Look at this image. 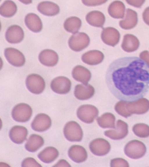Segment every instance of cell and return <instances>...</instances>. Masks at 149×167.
Returning <instances> with one entry per match:
<instances>
[{
	"instance_id": "6da1fadb",
	"label": "cell",
	"mask_w": 149,
	"mask_h": 167,
	"mask_svg": "<svg viewBox=\"0 0 149 167\" xmlns=\"http://www.w3.org/2000/svg\"><path fill=\"white\" fill-rule=\"evenodd\" d=\"M105 80L109 91L117 99L137 101L149 91V64L137 57L119 58L109 66Z\"/></svg>"
},
{
	"instance_id": "7a4b0ae2",
	"label": "cell",
	"mask_w": 149,
	"mask_h": 167,
	"mask_svg": "<svg viewBox=\"0 0 149 167\" xmlns=\"http://www.w3.org/2000/svg\"><path fill=\"white\" fill-rule=\"evenodd\" d=\"M146 151V148L145 144L137 140L130 141L125 145L124 148L126 155L134 159L141 158L145 154Z\"/></svg>"
},
{
	"instance_id": "3957f363",
	"label": "cell",
	"mask_w": 149,
	"mask_h": 167,
	"mask_svg": "<svg viewBox=\"0 0 149 167\" xmlns=\"http://www.w3.org/2000/svg\"><path fill=\"white\" fill-rule=\"evenodd\" d=\"M63 133L66 139L70 141H80L82 138L83 132L80 125L76 122L70 121L65 125Z\"/></svg>"
},
{
	"instance_id": "277c9868",
	"label": "cell",
	"mask_w": 149,
	"mask_h": 167,
	"mask_svg": "<svg viewBox=\"0 0 149 167\" xmlns=\"http://www.w3.org/2000/svg\"><path fill=\"white\" fill-rule=\"evenodd\" d=\"M99 111L95 106L90 104L82 105L77 110V115L81 121L87 124L93 122L97 117Z\"/></svg>"
},
{
	"instance_id": "5b68a950",
	"label": "cell",
	"mask_w": 149,
	"mask_h": 167,
	"mask_svg": "<svg viewBox=\"0 0 149 167\" xmlns=\"http://www.w3.org/2000/svg\"><path fill=\"white\" fill-rule=\"evenodd\" d=\"M32 113V108L28 104L21 103L17 104L13 108L12 116L14 120L20 122H25L30 119Z\"/></svg>"
},
{
	"instance_id": "8992f818",
	"label": "cell",
	"mask_w": 149,
	"mask_h": 167,
	"mask_svg": "<svg viewBox=\"0 0 149 167\" xmlns=\"http://www.w3.org/2000/svg\"><path fill=\"white\" fill-rule=\"evenodd\" d=\"M90 39L88 35L84 32H78L73 35L68 40V45L72 50L81 51L89 45Z\"/></svg>"
},
{
	"instance_id": "52a82bcc",
	"label": "cell",
	"mask_w": 149,
	"mask_h": 167,
	"mask_svg": "<svg viewBox=\"0 0 149 167\" xmlns=\"http://www.w3.org/2000/svg\"><path fill=\"white\" fill-rule=\"evenodd\" d=\"M26 83L28 90L31 93L36 94L42 93L45 86L43 78L37 74L29 75L26 78Z\"/></svg>"
},
{
	"instance_id": "ba28073f",
	"label": "cell",
	"mask_w": 149,
	"mask_h": 167,
	"mask_svg": "<svg viewBox=\"0 0 149 167\" xmlns=\"http://www.w3.org/2000/svg\"><path fill=\"white\" fill-rule=\"evenodd\" d=\"M128 126L127 123L120 120H118L113 130H109L104 132V134L109 138L114 140L122 139L128 133Z\"/></svg>"
},
{
	"instance_id": "9c48e42d",
	"label": "cell",
	"mask_w": 149,
	"mask_h": 167,
	"mask_svg": "<svg viewBox=\"0 0 149 167\" xmlns=\"http://www.w3.org/2000/svg\"><path fill=\"white\" fill-rule=\"evenodd\" d=\"M89 148L92 153L98 156H103L108 154L111 149V145L107 140L102 138H98L90 143Z\"/></svg>"
},
{
	"instance_id": "30bf717a",
	"label": "cell",
	"mask_w": 149,
	"mask_h": 167,
	"mask_svg": "<svg viewBox=\"0 0 149 167\" xmlns=\"http://www.w3.org/2000/svg\"><path fill=\"white\" fill-rule=\"evenodd\" d=\"M127 112L129 117L132 114H142L149 110V101L143 98L134 102H126Z\"/></svg>"
},
{
	"instance_id": "8fae6325",
	"label": "cell",
	"mask_w": 149,
	"mask_h": 167,
	"mask_svg": "<svg viewBox=\"0 0 149 167\" xmlns=\"http://www.w3.org/2000/svg\"><path fill=\"white\" fill-rule=\"evenodd\" d=\"M71 83L68 78L64 76H59L52 81L50 86L54 92L60 94H65L70 90Z\"/></svg>"
},
{
	"instance_id": "7c38bea8",
	"label": "cell",
	"mask_w": 149,
	"mask_h": 167,
	"mask_svg": "<svg viewBox=\"0 0 149 167\" xmlns=\"http://www.w3.org/2000/svg\"><path fill=\"white\" fill-rule=\"evenodd\" d=\"M4 55L7 61L16 67H21L25 63V57L20 51L13 48H7L4 50Z\"/></svg>"
},
{
	"instance_id": "4fadbf2b",
	"label": "cell",
	"mask_w": 149,
	"mask_h": 167,
	"mask_svg": "<svg viewBox=\"0 0 149 167\" xmlns=\"http://www.w3.org/2000/svg\"><path fill=\"white\" fill-rule=\"evenodd\" d=\"M52 121L50 117L44 113H40L35 117L31 124L34 130L39 132L45 131L51 126Z\"/></svg>"
},
{
	"instance_id": "5bb4252c",
	"label": "cell",
	"mask_w": 149,
	"mask_h": 167,
	"mask_svg": "<svg viewBox=\"0 0 149 167\" xmlns=\"http://www.w3.org/2000/svg\"><path fill=\"white\" fill-rule=\"evenodd\" d=\"M120 37L119 31L112 27L104 28L101 34V38L103 41L106 44L113 47L118 43Z\"/></svg>"
},
{
	"instance_id": "9a60e30c",
	"label": "cell",
	"mask_w": 149,
	"mask_h": 167,
	"mask_svg": "<svg viewBox=\"0 0 149 167\" xmlns=\"http://www.w3.org/2000/svg\"><path fill=\"white\" fill-rule=\"evenodd\" d=\"M24 33L22 29L19 26L14 25L10 26L5 33L6 40L11 43H17L23 39Z\"/></svg>"
},
{
	"instance_id": "2e32d148",
	"label": "cell",
	"mask_w": 149,
	"mask_h": 167,
	"mask_svg": "<svg viewBox=\"0 0 149 167\" xmlns=\"http://www.w3.org/2000/svg\"><path fill=\"white\" fill-rule=\"evenodd\" d=\"M39 60L43 65L48 67L56 65L58 60V55L54 50L46 49L41 51L38 56Z\"/></svg>"
},
{
	"instance_id": "e0dca14e",
	"label": "cell",
	"mask_w": 149,
	"mask_h": 167,
	"mask_svg": "<svg viewBox=\"0 0 149 167\" xmlns=\"http://www.w3.org/2000/svg\"><path fill=\"white\" fill-rule=\"evenodd\" d=\"M95 93V89L91 85L79 84L75 87L74 94L77 99L81 100H86L91 98Z\"/></svg>"
},
{
	"instance_id": "ac0fdd59",
	"label": "cell",
	"mask_w": 149,
	"mask_h": 167,
	"mask_svg": "<svg viewBox=\"0 0 149 167\" xmlns=\"http://www.w3.org/2000/svg\"><path fill=\"white\" fill-rule=\"evenodd\" d=\"M69 158L73 161L80 163L86 160L88 157L85 148L79 145H73L69 148L68 152Z\"/></svg>"
},
{
	"instance_id": "d6986e66",
	"label": "cell",
	"mask_w": 149,
	"mask_h": 167,
	"mask_svg": "<svg viewBox=\"0 0 149 167\" xmlns=\"http://www.w3.org/2000/svg\"><path fill=\"white\" fill-rule=\"evenodd\" d=\"M28 130L24 127L15 126L10 130L9 135L12 141L17 144L22 143L26 139Z\"/></svg>"
},
{
	"instance_id": "ffe728a7",
	"label": "cell",
	"mask_w": 149,
	"mask_h": 167,
	"mask_svg": "<svg viewBox=\"0 0 149 167\" xmlns=\"http://www.w3.org/2000/svg\"><path fill=\"white\" fill-rule=\"evenodd\" d=\"M104 55L101 52L97 50L89 51L83 54L81 59L84 63L91 65L99 64L103 60Z\"/></svg>"
},
{
	"instance_id": "44dd1931",
	"label": "cell",
	"mask_w": 149,
	"mask_h": 167,
	"mask_svg": "<svg viewBox=\"0 0 149 167\" xmlns=\"http://www.w3.org/2000/svg\"><path fill=\"white\" fill-rule=\"evenodd\" d=\"M138 22L137 14L135 11L130 8L126 10L125 18L119 22L120 27L123 29L128 30L134 28Z\"/></svg>"
},
{
	"instance_id": "7402d4cb",
	"label": "cell",
	"mask_w": 149,
	"mask_h": 167,
	"mask_svg": "<svg viewBox=\"0 0 149 167\" xmlns=\"http://www.w3.org/2000/svg\"><path fill=\"white\" fill-rule=\"evenodd\" d=\"M72 75L76 80L86 84L90 80L91 73L87 68L80 65L75 66L72 71Z\"/></svg>"
},
{
	"instance_id": "603a6c76",
	"label": "cell",
	"mask_w": 149,
	"mask_h": 167,
	"mask_svg": "<svg viewBox=\"0 0 149 167\" xmlns=\"http://www.w3.org/2000/svg\"><path fill=\"white\" fill-rule=\"evenodd\" d=\"M38 11L47 16H53L58 14L60 11L59 6L53 2L45 1L40 2L37 6Z\"/></svg>"
},
{
	"instance_id": "cb8c5ba5",
	"label": "cell",
	"mask_w": 149,
	"mask_h": 167,
	"mask_svg": "<svg viewBox=\"0 0 149 167\" xmlns=\"http://www.w3.org/2000/svg\"><path fill=\"white\" fill-rule=\"evenodd\" d=\"M24 21L28 28L33 32H39L42 29L41 20L39 16L35 13L27 14L25 17Z\"/></svg>"
},
{
	"instance_id": "d4e9b609",
	"label": "cell",
	"mask_w": 149,
	"mask_h": 167,
	"mask_svg": "<svg viewBox=\"0 0 149 167\" xmlns=\"http://www.w3.org/2000/svg\"><path fill=\"white\" fill-rule=\"evenodd\" d=\"M86 19L90 25L94 27H102L104 23L105 18L104 14L101 12L94 10L87 14Z\"/></svg>"
},
{
	"instance_id": "484cf974",
	"label": "cell",
	"mask_w": 149,
	"mask_h": 167,
	"mask_svg": "<svg viewBox=\"0 0 149 167\" xmlns=\"http://www.w3.org/2000/svg\"><path fill=\"white\" fill-rule=\"evenodd\" d=\"M139 45L137 38L133 35L127 34L124 36L121 44L123 49L127 52H131L136 50Z\"/></svg>"
},
{
	"instance_id": "4316f807",
	"label": "cell",
	"mask_w": 149,
	"mask_h": 167,
	"mask_svg": "<svg viewBox=\"0 0 149 167\" xmlns=\"http://www.w3.org/2000/svg\"><path fill=\"white\" fill-rule=\"evenodd\" d=\"M58 155V151L56 148L49 146L45 148L41 151L38 154V157L43 162L45 163H49L56 159Z\"/></svg>"
},
{
	"instance_id": "83f0119b",
	"label": "cell",
	"mask_w": 149,
	"mask_h": 167,
	"mask_svg": "<svg viewBox=\"0 0 149 167\" xmlns=\"http://www.w3.org/2000/svg\"><path fill=\"white\" fill-rule=\"evenodd\" d=\"M125 10V6L122 2L115 1L109 5L108 10L111 17L116 19H120L124 17Z\"/></svg>"
},
{
	"instance_id": "f1b7e54d",
	"label": "cell",
	"mask_w": 149,
	"mask_h": 167,
	"mask_svg": "<svg viewBox=\"0 0 149 167\" xmlns=\"http://www.w3.org/2000/svg\"><path fill=\"white\" fill-rule=\"evenodd\" d=\"M44 140L40 136L35 134L31 135L25 145L26 149L31 152L37 151L44 144Z\"/></svg>"
},
{
	"instance_id": "f546056e",
	"label": "cell",
	"mask_w": 149,
	"mask_h": 167,
	"mask_svg": "<svg viewBox=\"0 0 149 167\" xmlns=\"http://www.w3.org/2000/svg\"><path fill=\"white\" fill-rule=\"evenodd\" d=\"M81 25V19L76 17H71L67 19L64 23V27L67 31L73 34L77 32Z\"/></svg>"
},
{
	"instance_id": "4dcf8cb0",
	"label": "cell",
	"mask_w": 149,
	"mask_h": 167,
	"mask_svg": "<svg viewBox=\"0 0 149 167\" xmlns=\"http://www.w3.org/2000/svg\"><path fill=\"white\" fill-rule=\"evenodd\" d=\"M115 117L111 113L106 112L98 117L97 119V123L102 128H115Z\"/></svg>"
},
{
	"instance_id": "1f68e13d",
	"label": "cell",
	"mask_w": 149,
	"mask_h": 167,
	"mask_svg": "<svg viewBox=\"0 0 149 167\" xmlns=\"http://www.w3.org/2000/svg\"><path fill=\"white\" fill-rule=\"evenodd\" d=\"M17 7L16 4L11 0L4 1L0 7V14L5 17H9L16 13Z\"/></svg>"
},
{
	"instance_id": "d6a6232c",
	"label": "cell",
	"mask_w": 149,
	"mask_h": 167,
	"mask_svg": "<svg viewBox=\"0 0 149 167\" xmlns=\"http://www.w3.org/2000/svg\"><path fill=\"white\" fill-rule=\"evenodd\" d=\"M132 131L137 137L145 138L149 136V126L144 123H138L134 125Z\"/></svg>"
},
{
	"instance_id": "836d02e7",
	"label": "cell",
	"mask_w": 149,
	"mask_h": 167,
	"mask_svg": "<svg viewBox=\"0 0 149 167\" xmlns=\"http://www.w3.org/2000/svg\"><path fill=\"white\" fill-rule=\"evenodd\" d=\"M111 167H126L129 166V163L125 159L120 158H114L111 160Z\"/></svg>"
},
{
	"instance_id": "e575fe53",
	"label": "cell",
	"mask_w": 149,
	"mask_h": 167,
	"mask_svg": "<svg viewBox=\"0 0 149 167\" xmlns=\"http://www.w3.org/2000/svg\"><path fill=\"white\" fill-rule=\"evenodd\" d=\"M22 167H42L33 158L27 157L22 161L21 164Z\"/></svg>"
},
{
	"instance_id": "d590c367",
	"label": "cell",
	"mask_w": 149,
	"mask_h": 167,
	"mask_svg": "<svg viewBox=\"0 0 149 167\" xmlns=\"http://www.w3.org/2000/svg\"><path fill=\"white\" fill-rule=\"evenodd\" d=\"M107 0H82V3L88 6H96L102 4L106 2Z\"/></svg>"
},
{
	"instance_id": "8d00e7d4",
	"label": "cell",
	"mask_w": 149,
	"mask_h": 167,
	"mask_svg": "<svg viewBox=\"0 0 149 167\" xmlns=\"http://www.w3.org/2000/svg\"><path fill=\"white\" fill-rule=\"evenodd\" d=\"M127 3L137 8H140L144 3V0H128Z\"/></svg>"
},
{
	"instance_id": "74e56055",
	"label": "cell",
	"mask_w": 149,
	"mask_h": 167,
	"mask_svg": "<svg viewBox=\"0 0 149 167\" xmlns=\"http://www.w3.org/2000/svg\"><path fill=\"white\" fill-rule=\"evenodd\" d=\"M143 18L144 22L149 26V7L146 8L143 11Z\"/></svg>"
},
{
	"instance_id": "f35d334b",
	"label": "cell",
	"mask_w": 149,
	"mask_h": 167,
	"mask_svg": "<svg viewBox=\"0 0 149 167\" xmlns=\"http://www.w3.org/2000/svg\"><path fill=\"white\" fill-rule=\"evenodd\" d=\"M140 57L149 64V54L147 50L144 51L140 54Z\"/></svg>"
},
{
	"instance_id": "ab89813d",
	"label": "cell",
	"mask_w": 149,
	"mask_h": 167,
	"mask_svg": "<svg viewBox=\"0 0 149 167\" xmlns=\"http://www.w3.org/2000/svg\"><path fill=\"white\" fill-rule=\"evenodd\" d=\"M53 166L54 167H71L69 163L65 160L61 159L59 161Z\"/></svg>"
}]
</instances>
